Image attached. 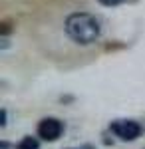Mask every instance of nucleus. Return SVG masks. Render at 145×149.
Listing matches in <instances>:
<instances>
[{
    "mask_svg": "<svg viewBox=\"0 0 145 149\" xmlns=\"http://www.w3.org/2000/svg\"><path fill=\"white\" fill-rule=\"evenodd\" d=\"M66 34L72 42L82 44V46H89L96 44L101 36V24L100 20L89 14V12H74L70 14L64 22Z\"/></svg>",
    "mask_w": 145,
    "mask_h": 149,
    "instance_id": "1",
    "label": "nucleus"
},
{
    "mask_svg": "<svg viewBox=\"0 0 145 149\" xmlns=\"http://www.w3.org/2000/svg\"><path fill=\"white\" fill-rule=\"evenodd\" d=\"M112 131L123 141H133L141 135V125L131 119H119V121L112 123Z\"/></svg>",
    "mask_w": 145,
    "mask_h": 149,
    "instance_id": "2",
    "label": "nucleus"
},
{
    "mask_svg": "<svg viewBox=\"0 0 145 149\" xmlns=\"http://www.w3.org/2000/svg\"><path fill=\"white\" fill-rule=\"evenodd\" d=\"M62 131H64V125H62V121H58L54 117H46L40 121V125H38V135L46 141H56L60 135H62Z\"/></svg>",
    "mask_w": 145,
    "mask_h": 149,
    "instance_id": "3",
    "label": "nucleus"
},
{
    "mask_svg": "<svg viewBox=\"0 0 145 149\" xmlns=\"http://www.w3.org/2000/svg\"><path fill=\"white\" fill-rule=\"evenodd\" d=\"M16 149H38V141L34 137H24L20 143H18V147Z\"/></svg>",
    "mask_w": 145,
    "mask_h": 149,
    "instance_id": "4",
    "label": "nucleus"
},
{
    "mask_svg": "<svg viewBox=\"0 0 145 149\" xmlns=\"http://www.w3.org/2000/svg\"><path fill=\"white\" fill-rule=\"evenodd\" d=\"M123 0H100V4H103V6H117Z\"/></svg>",
    "mask_w": 145,
    "mask_h": 149,
    "instance_id": "5",
    "label": "nucleus"
},
{
    "mask_svg": "<svg viewBox=\"0 0 145 149\" xmlns=\"http://www.w3.org/2000/svg\"><path fill=\"white\" fill-rule=\"evenodd\" d=\"M0 147H2V149H8V143H6V141H2V145H0Z\"/></svg>",
    "mask_w": 145,
    "mask_h": 149,
    "instance_id": "6",
    "label": "nucleus"
}]
</instances>
